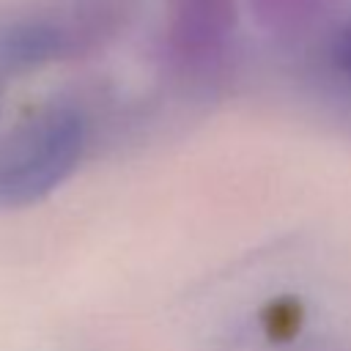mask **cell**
Segmentation results:
<instances>
[{"mask_svg": "<svg viewBox=\"0 0 351 351\" xmlns=\"http://www.w3.org/2000/svg\"><path fill=\"white\" fill-rule=\"evenodd\" d=\"M85 121L77 110L49 104L19 121L0 140V206L22 208L44 200L77 167Z\"/></svg>", "mask_w": 351, "mask_h": 351, "instance_id": "1", "label": "cell"}, {"mask_svg": "<svg viewBox=\"0 0 351 351\" xmlns=\"http://www.w3.org/2000/svg\"><path fill=\"white\" fill-rule=\"evenodd\" d=\"M60 49V33L47 25H19L0 38V60L5 66H30Z\"/></svg>", "mask_w": 351, "mask_h": 351, "instance_id": "2", "label": "cell"}, {"mask_svg": "<svg viewBox=\"0 0 351 351\" xmlns=\"http://www.w3.org/2000/svg\"><path fill=\"white\" fill-rule=\"evenodd\" d=\"M332 55H335L337 69H340V71H346V74H351V25H348V27H343V30L337 33Z\"/></svg>", "mask_w": 351, "mask_h": 351, "instance_id": "3", "label": "cell"}]
</instances>
